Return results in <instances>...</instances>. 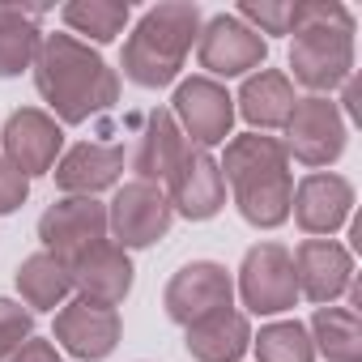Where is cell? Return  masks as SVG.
I'll use <instances>...</instances> for the list:
<instances>
[{
  "mask_svg": "<svg viewBox=\"0 0 362 362\" xmlns=\"http://www.w3.org/2000/svg\"><path fill=\"white\" fill-rule=\"evenodd\" d=\"M30 73H35V90L52 107V119L60 128L86 124L119 103V73L90 43L73 35H43Z\"/></svg>",
  "mask_w": 362,
  "mask_h": 362,
  "instance_id": "1",
  "label": "cell"
},
{
  "mask_svg": "<svg viewBox=\"0 0 362 362\" xmlns=\"http://www.w3.org/2000/svg\"><path fill=\"white\" fill-rule=\"evenodd\" d=\"M218 166L235 192V209L243 214V222H252L256 230H277L290 222L294 175H290V153L277 136L239 132L226 141Z\"/></svg>",
  "mask_w": 362,
  "mask_h": 362,
  "instance_id": "2",
  "label": "cell"
},
{
  "mask_svg": "<svg viewBox=\"0 0 362 362\" xmlns=\"http://www.w3.org/2000/svg\"><path fill=\"white\" fill-rule=\"evenodd\" d=\"M290 73L311 94H332L354 77V13L341 0H294Z\"/></svg>",
  "mask_w": 362,
  "mask_h": 362,
  "instance_id": "3",
  "label": "cell"
},
{
  "mask_svg": "<svg viewBox=\"0 0 362 362\" xmlns=\"http://www.w3.org/2000/svg\"><path fill=\"white\" fill-rule=\"evenodd\" d=\"M201 35V5L197 0H162L145 9L141 22L132 26L119 69L132 86L141 90H162L179 77L192 43Z\"/></svg>",
  "mask_w": 362,
  "mask_h": 362,
  "instance_id": "4",
  "label": "cell"
},
{
  "mask_svg": "<svg viewBox=\"0 0 362 362\" xmlns=\"http://www.w3.org/2000/svg\"><path fill=\"white\" fill-rule=\"evenodd\" d=\"M345 141H349V128H345L341 103H332L324 94H307V98L294 103L281 145L294 162L320 170V166H332L345 153Z\"/></svg>",
  "mask_w": 362,
  "mask_h": 362,
  "instance_id": "5",
  "label": "cell"
},
{
  "mask_svg": "<svg viewBox=\"0 0 362 362\" xmlns=\"http://www.w3.org/2000/svg\"><path fill=\"white\" fill-rule=\"evenodd\" d=\"M170 115L197 149H214V145H226V136L235 128V98L222 81L201 73V77H188L175 86Z\"/></svg>",
  "mask_w": 362,
  "mask_h": 362,
  "instance_id": "6",
  "label": "cell"
},
{
  "mask_svg": "<svg viewBox=\"0 0 362 362\" xmlns=\"http://www.w3.org/2000/svg\"><path fill=\"white\" fill-rule=\"evenodd\" d=\"M197 60H201L205 77H214V81L218 77H252L256 69H264L269 43L235 13H218V18L201 22Z\"/></svg>",
  "mask_w": 362,
  "mask_h": 362,
  "instance_id": "7",
  "label": "cell"
},
{
  "mask_svg": "<svg viewBox=\"0 0 362 362\" xmlns=\"http://www.w3.org/2000/svg\"><path fill=\"white\" fill-rule=\"evenodd\" d=\"M235 294L243 298V307L252 315H281V311H290L298 303L290 252L281 243H256V247H247V256L239 264Z\"/></svg>",
  "mask_w": 362,
  "mask_h": 362,
  "instance_id": "8",
  "label": "cell"
},
{
  "mask_svg": "<svg viewBox=\"0 0 362 362\" xmlns=\"http://www.w3.org/2000/svg\"><path fill=\"white\" fill-rule=\"evenodd\" d=\"M162 307L175 324L192 328L197 320L214 315V311H226L235 307V277L226 264L218 260H192L184 264L162 290Z\"/></svg>",
  "mask_w": 362,
  "mask_h": 362,
  "instance_id": "9",
  "label": "cell"
},
{
  "mask_svg": "<svg viewBox=\"0 0 362 362\" xmlns=\"http://www.w3.org/2000/svg\"><path fill=\"white\" fill-rule=\"evenodd\" d=\"M175 214H170V201L158 184H124L111 205H107V230L115 235V243L124 252H136V247H153L158 239H166Z\"/></svg>",
  "mask_w": 362,
  "mask_h": 362,
  "instance_id": "10",
  "label": "cell"
},
{
  "mask_svg": "<svg viewBox=\"0 0 362 362\" xmlns=\"http://www.w3.org/2000/svg\"><path fill=\"white\" fill-rule=\"evenodd\" d=\"M166 201H170V214L188 218V222H209L222 214L226 205V179H222V166L209 149H188L184 162L175 166V175L162 184Z\"/></svg>",
  "mask_w": 362,
  "mask_h": 362,
  "instance_id": "11",
  "label": "cell"
},
{
  "mask_svg": "<svg viewBox=\"0 0 362 362\" xmlns=\"http://www.w3.org/2000/svg\"><path fill=\"white\" fill-rule=\"evenodd\" d=\"M0 145H5V162H13L26 179L52 175V166L64 153V128L52 119V111L18 107L0 128Z\"/></svg>",
  "mask_w": 362,
  "mask_h": 362,
  "instance_id": "12",
  "label": "cell"
},
{
  "mask_svg": "<svg viewBox=\"0 0 362 362\" xmlns=\"http://www.w3.org/2000/svg\"><path fill=\"white\" fill-rule=\"evenodd\" d=\"M354 214V184L337 170H311L307 179H298L294 201H290V218L298 222L303 235L311 239H332Z\"/></svg>",
  "mask_w": 362,
  "mask_h": 362,
  "instance_id": "13",
  "label": "cell"
},
{
  "mask_svg": "<svg viewBox=\"0 0 362 362\" xmlns=\"http://www.w3.org/2000/svg\"><path fill=\"white\" fill-rule=\"evenodd\" d=\"M119 311L107 307V303H90V298H69L60 311H56V328H52V341L81 358V362H103L115 345H119Z\"/></svg>",
  "mask_w": 362,
  "mask_h": 362,
  "instance_id": "14",
  "label": "cell"
},
{
  "mask_svg": "<svg viewBox=\"0 0 362 362\" xmlns=\"http://www.w3.org/2000/svg\"><path fill=\"white\" fill-rule=\"evenodd\" d=\"M39 239H43V252L69 264L73 256L107 239V205L94 197H60L39 218Z\"/></svg>",
  "mask_w": 362,
  "mask_h": 362,
  "instance_id": "15",
  "label": "cell"
},
{
  "mask_svg": "<svg viewBox=\"0 0 362 362\" xmlns=\"http://www.w3.org/2000/svg\"><path fill=\"white\" fill-rule=\"evenodd\" d=\"M298 298H311L320 307H332L354 286V256L337 239H303L290 256Z\"/></svg>",
  "mask_w": 362,
  "mask_h": 362,
  "instance_id": "16",
  "label": "cell"
},
{
  "mask_svg": "<svg viewBox=\"0 0 362 362\" xmlns=\"http://www.w3.org/2000/svg\"><path fill=\"white\" fill-rule=\"evenodd\" d=\"M69 277H73L77 298L119 307V303L132 294V277H136V269H132L128 252H124L115 239H103V243H94V247H86L81 256L69 260Z\"/></svg>",
  "mask_w": 362,
  "mask_h": 362,
  "instance_id": "17",
  "label": "cell"
},
{
  "mask_svg": "<svg viewBox=\"0 0 362 362\" xmlns=\"http://www.w3.org/2000/svg\"><path fill=\"white\" fill-rule=\"evenodd\" d=\"M52 175H56V188L64 197H98V192L119 184V175H124V145L81 141V145L60 153Z\"/></svg>",
  "mask_w": 362,
  "mask_h": 362,
  "instance_id": "18",
  "label": "cell"
},
{
  "mask_svg": "<svg viewBox=\"0 0 362 362\" xmlns=\"http://www.w3.org/2000/svg\"><path fill=\"white\" fill-rule=\"evenodd\" d=\"M188 149H192V141L179 132L175 115L166 107H153L145 115V132H141V145L132 153V170H136L141 184H158L162 188L166 179L175 175V166L184 162Z\"/></svg>",
  "mask_w": 362,
  "mask_h": 362,
  "instance_id": "19",
  "label": "cell"
},
{
  "mask_svg": "<svg viewBox=\"0 0 362 362\" xmlns=\"http://www.w3.org/2000/svg\"><path fill=\"white\" fill-rule=\"evenodd\" d=\"M294 103H298L294 81L281 69H256L252 77H243V90L235 98V115H243L256 132H273V128H286Z\"/></svg>",
  "mask_w": 362,
  "mask_h": 362,
  "instance_id": "20",
  "label": "cell"
},
{
  "mask_svg": "<svg viewBox=\"0 0 362 362\" xmlns=\"http://www.w3.org/2000/svg\"><path fill=\"white\" fill-rule=\"evenodd\" d=\"M184 341H188V354L197 362H239L252 349V324H247L243 311L226 307V311H214V315L197 320Z\"/></svg>",
  "mask_w": 362,
  "mask_h": 362,
  "instance_id": "21",
  "label": "cell"
},
{
  "mask_svg": "<svg viewBox=\"0 0 362 362\" xmlns=\"http://www.w3.org/2000/svg\"><path fill=\"white\" fill-rule=\"evenodd\" d=\"M18 294L26 303V311H60L73 294V277L69 264L52 252H35L18 264Z\"/></svg>",
  "mask_w": 362,
  "mask_h": 362,
  "instance_id": "22",
  "label": "cell"
},
{
  "mask_svg": "<svg viewBox=\"0 0 362 362\" xmlns=\"http://www.w3.org/2000/svg\"><path fill=\"white\" fill-rule=\"evenodd\" d=\"M39 9L0 5V77H22L39 56Z\"/></svg>",
  "mask_w": 362,
  "mask_h": 362,
  "instance_id": "23",
  "label": "cell"
},
{
  "mask_svg": "<svg viewBox=\"0 0 362 362\" xmlns=\"http://www.w3.org/2000/svg\"><path fill=\"white\" fill-rule=\"evenodd\" d=\"M307 332L328 362H362V324L354 307H315Z\"/></svg>",
  "mask_w": 362,
  "mask_h": 362,
  "instance_id": "24",
  "label": "cell"
},
{
  "mask_svg": "<svg viewBox=\"0 0 362 362\" xmlns=\"http://www.w3.org/2000/svg\"><path fill=\"white\" fill-rule=\"evenodd\" d=\"M128 18H132L128 0H69L60 9V22L73 30V39L81 35V43H115Z\"/></svg>",
  "mask_w": 362,
  "mask_h": 362,
  "instance_id": "25",
  "label": "cell"
},
{
  "mask_svg": "<svg viewBox=\"0 0 362 362\" xmlns=\"http://www.w3.org/2000/svg\"><path fill=\"white\" fill-rule=\"evenodd\" d=\"M252 349L260 362H315V345L307 324L298 320H273L260 328V337H252Z\"/></svg>",
  "mask_w": 362,
  "mask_h": 362,
  "instance_id": "26",
  "label": "cell"
},
{
  "mask_svg": "<svg viewBox=\"0 0 362 362\" xmlns=\"http://www.w3.org/2000/svg\"><path fill=\"white\" fill-rule=\"evenodd\" d=\"M239 22H247L260 39L264 35H290L294 30V0H243L235 9Z\"/></svg>",
  "mask_w": 362,
  "mask_h": 362,
  "instance_id": "27",
  "label": "cell"
},
{
  "mask_svg": "<svg viewBox=\"0 0 362 362\" xmlns=\"http://www.w3.org/2000/svg\"><path fill=\"white\" fill-rule=\"evenodd\" d=\"M30 337H35V311H26L13 298H0V362H9Z\"/></svg>",
  "mask_w": 362,
  "mask_h": 362,
  "instance_id": "28",
  "label": "cell"
},
{
  "mask_svg": "<svg viewBox=\"0 0 362 362\" xmlns=\"http://www.w3.org/2000/svg\"><path fill=\"white\" fill-rule=\"evenodd\" d=\"M26 197H30V179H26L13 162L0 158V218L18 214V209L26 205Z\"/></svg>",
  "mask_w": 362,
  "mask_h": 362,
  "instance_id": "29",
  "label": "cell"
},
{
  "mask_svg": "<svg viewBox=\"0 0 362 362\" xmlns=\"http://www.w3.org/2000/svg\"><path fill=\"white\" fill-rule=\"evenodd\" d=\"M9 362H64L60 358V349H56V341H47V337H30Z\"/></svg>",
  "mask_w": 362,
  "mask_h": 362,
  "instance_id": "30",
  "label": "cell"
},
{
  "mask_svg": "<svg viewBox=\"0 0 362 362\" xmlns=\"http://www.w3.org/2000/svg\"><path fill=\"white\" fill-rule=\"evenodd\" d=\"M345 111H349L354 119L362 115V90H358V81H354V77L345 81Z\"/></svg>",
  "mask_w": 362,
  "mask_h": 362,
  "instance_id": "31",
  "label": "cell"
}]
</instances>
